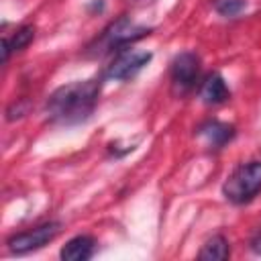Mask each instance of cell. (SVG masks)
Listing matches in <instances>:
<instances>
[{"instance_id":"6da1fadb","label":"cell","mask_w":261,"mask_h":261,"mask_svg":"<svg viewBox=\"0 0 261 261\" xmlns=\"http://www.w3.org/2000/svg\"><path fill=\"white\" fill-rule=\"evenodd\" d=\"M100 94V80L71 82L57 88L47 100V112L51 120L61 124H77L90 118Z\"/></svg>"},{"instance_id":"52a82bcc","label":"cell","mask_w":261,"mask_h":261,"mask_svg":"<svg viewBox=\"0 0 261 261\" xmlns=\"http://www.w3.org/2000/svg\"><path fill=\"white\" fill-rule=\"evenodd\" d=\"M198 135L206 141V145H210L212 149H218L226 141L232 139L234 128L230 124H226V122H220V120H208L198 128Z\"/></svg>"},{"instance_id":"7c38bea8","label":"cell","mask_w":261,"mask_h":261,"mask_svg":"<svg viewBox=\"0 0 261 261\" xmlns=\"http://www.w3.org/2000/svg\"><path fill=\"white\" fill-rule=\"evenodd\" d=\"M214 8L222 16H237L245 8V0H214Z\"/></svg>"},{"instance_id":"30bf717a","label":"cell","mask_w":261,"mask_h":261,"mask_svg":"<svg viewBox=\"0 0 261 261\" xmlns=\"http://www.w3.org/2000/svg\"><path fill=\"white\" fill-rule=\"evenodd\" d=\"M33 39H35V27H33V24H24V27H20L10 39L4 37V39H2V55H4V61H8V57H10L12 51H20V49H24Z\"/></svg>"},{"instance_id":"8992f818","label":"cell","mask_w":261,"mask_h":261,"mask_svg":"<svg viewBox=\"0 0 261 261\" xmlns=\"http://www.w3.org/2000/svg\"><path fill=\"white\" fill-rule=\"evenodd\" d=\"M198 73H200L198 55H194L190 51L175 55V59L171 61V84H173V90L179 92V94L190 92L198 82Z\"/></svg>"},{"instance_id":"ba28073f","label":"cell","mask_w":261,"mask_h":261,"mask_svg":"<svg viewBox=\"0 0 261 261\" xmlns=\"http://www.w3.org/2000/svg\"><path fill=\"white\" fill-rule=\"evenodd\" d=\"M200 96L206 104H222L224 100H228L230 92L220 73H210V75H206V80L200 86Z\"/></svg>"},{"instance_id":"7a4b0ae2","label":"cell","mask_w":261,"mask_h":261,"mask_svg":"<svg viewBox=\"0 0 261 261\" xmlns=\"http://www.w3.org/2000/svg\"><path fill=\"white\" fill-rule=\"evenodd\" d=\"M261 192V161H249L237 167L222 186V194L232 204H245Z\"/></svg>"},{"instance_id":"8fae6325","label":"cell","mask_w":261,"mask_h":261,"mask_svg":"<svg viewBox=\"0 0 261 261\" xmlns=\"http://www.w3.org/2000/svg\"><path fill=\"white\" fill-rule=\"evenodd\" d=\"M228 255H230L228 241L222 234H216V237L208 239L204 243V247L200 249V253H198V257L206 259V261H224V259H228Z\"/></svg>"},{"instance_id":"5b68a950","label":"cell","mask_w":261,"mask_h":261,"mask_svg":"<svg viewBox=\"0 0 261 261\" xmlns=\"http://www.w3.org/2000/svg\"><path fill=\"white\" fill-rule=\"evenodd\" d=\"M149 51H139V49H120V53L112 59V63L106 69V77L110 80H130L135 77L149 61H151Z\"/></svg>"},{"instance_id":"3957f363","label":"cell","mask_w":261,"mask_h":261,"mask_svg":"<svg viewBox=\"0 0 261 261\" xmlns=\"http://www.w3.org/2000/svg\"><path fill=\"white\" fill-rule=\"evenodd\" d=\"M151 29L147 27H141V24H135L130 22L128 18H118L114 20L110 27L104 29L102 37H100V49L102 51H110V49H116V47H124L128 43H135L137 39L149 35Z\"/></svg>"},{"instance_id":"277c9868","label":"cell","mask_w":261,"mask_h":261,"mask_svg":"<svg viewBox=\"0 0 261 261\" xmlns=\"http://www.w3.org/2000/svg\"><path fill=\"white\" fill-rule=\"evenodd\" d=\"M59 230H61V224L59 222H47V224L35 226L31 230H24V232H18V234L10 237L8 239V249L12 253H16V255H22V253L41 249L43 245H47L49 241H53Z\"/></svg>"},{"instance_id":"4fadbf2b","label":"cell","mask_w":261,"mask_h":261,"mask_svg":"<svg viewBox=\"0 0 261 261\" xmlns=\"http://www.w3.org/2000/svg\"><path fill=\"white\" fill-rule=\"evenodd\" d=\"M251 249H253L257 255H261V232H257V234L253 237V241H251Z\"/></svg>"},{"instance_id":"9c48e42d","label":"cell","mask_w":261,"mask_h":261,"mask_svg":"<svg viewBox=\"0 0 261 261\" xmlns=\"http://www.w3.org/2000/svg\"><path fill=\"white\" fill-rule=\"evenodd\" d=\"M94 245H96V241H94L92 237H88V234H77V237H73L71 241H67V243L63 245V249H61L59 255H61V259H65V261H86V259L92 257Z\"/></svg>"}]
</instances>
